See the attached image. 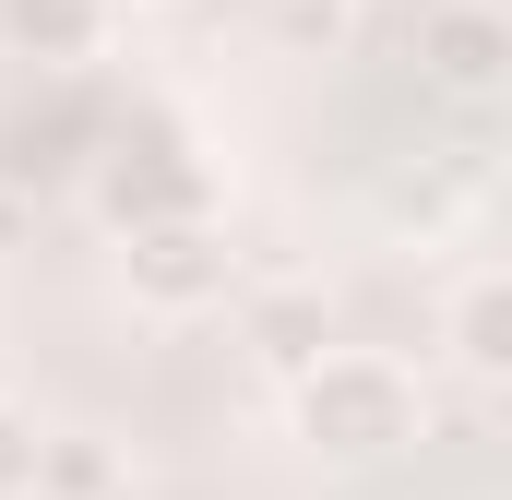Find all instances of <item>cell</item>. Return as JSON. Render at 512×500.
Segmentation results:
<instances>
[{"mask_svg": "<svg viewBox=\"0 0 512 500\" xmlns=\"http://www.w3.org/2000/svg\"><path fill=\"white\" fill-rule=\"evenodd\" d=\"M298 441L334 453V465H370L393 441H417V381L393 358H370V346H322L298 370Z\"/></svg>", "mask_w": 512, "mask_h": 500, "instance_id": "1", "label": "cell"}, {"mask_svg": "<svg viewBox=\"0 0 512 500\" xmlns=\"http://www.w3.org/2000/svg\"><path fill=\"white\" fill-rule=\"evenodd\" d=\"M131 298L167 310V322H179V310H215V298H227V239H215L203 215L143 227V239H131Z\"/></svg>", "mask_w": 512, "mask_h": 500, "instance_id": "2", "label": "cell"}, {"mask_svg": "<svg viewBox=\"0 0 512 500\" xmlns=\"http://www.w3.org/2000/svg\"><path fill=\"white\" fill-rule=\"evenodd\" d=\"M251 346L274 370H310L322 346H334V310H322V286H262L251 298Z\"/></svg>", "mask_w": 512, "mask_h": 500, "instance_id": "3", "label": "cell"}, {"mask_svg": "<svg viewBox=\"0 0 512 500\" xmlns=\"http://www.w3.org/2000/svg\"><path fill=\"white\" fill-rule=\"evenodd\" d=\"M453 358L477 381H512V274H477L453 298Z\"/></svg>", "mask_w": 512, "mask_h": 500, "instance_id": "4", "label": "cell"}, {"mask_svg": "<svg viewBox=\"0 0 512 500\" xmlns=\"http://www.w3.org/2000/svg\"><path fill=\"white\" fill-rule=\"evenodd\" d=\"M429 60H441V84H501L512 24L501 12H441V24H429Z\"/></svg>", "mask_w": 512, "mask_h": 500, "instance_id": "5", "label": "cell"}, {"mask_svg": "<svg viewBox=\"0 0 512 500\" xmlns=\"http://www.w3.org/2000/svg\"><path fill=\"white\" fill-rule=\"evenodd\" d=\"M36 489H48V500H108V489H120V453H108V441H48Z\"/></svg>", "mask_w": 512, "mask_h": 500, "instance_id": "6", "label": "cell"}, {"mask_svg": "<svg viewBox=\"0 0 512 500\" xmlns=\"http://www.w3.org/2000/svg\"><path fill=\"white\" fill-rule=\"evenodd\" d=\"M36 465H48L36 417H12V405H0V500H36Z\"/></svg>", "mask_w": 512, "mask_h": 500, "instance_id": "7", "label": "cell"}, {"mask_svg": "<svg viewBox=\"0 0 512 500\" xmlns=\"http://www.w3.org/2000/svg\"><path fill=\"white\" fill-rule=\"evenodd\" d=\"M274 24L310 48V36H346V0H274Z\"/></svg>", "mask_w": 512, "mask_h": 500, "instance_id": "8", "label": "cell"}]
</instances>
